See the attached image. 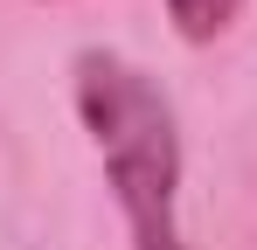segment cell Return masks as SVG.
Segmentation results:
<instances>
[{
    "label": "cell",
    "instance_id": "cell-3",
    "mask_svg": "<svg viewBox=\"0 0 257 250\" xmlns=\"http://www.w3.org/2000/svg\"><path fill=\"white\" fill-rule=\"evenodd\" d=\"M35 7H63V0H35Z\"/></svg>",
    "mask_w": 257,
    "mask_h": 250
},
{
    "label": "cell",
    "instance_id": "cell-1",
    "mask_svg": "<svg viewBox=\"0 0 257 250\" xmlns=\"http://www.w3.org/2000/svg\"><path fill=\"white\" fill-rule=\"evenodd\" d=\"M70 104L90 132L104 188L125 215L132 250H188L181 236V125L153 70L118 49H77Z\"/></svg>",
    "mask_w": 257,
    "mask_h": 250
},
{
    "label": "cell",
    "instance_id": "cell-2",
    "mask_svg": "<svg viewBox=\"0 0 257 250\" xmlns=\"http://www.w3.org/2000/svg\"><path fill=\"white\" fill-rule=\"evenodd\" d=\"M243 7L250 0H167V21H174V35L188 49H209V42H222L243 21Z\"/></svg>",
    "mask_w": 257,
    "mask_h": 250
}]
</instances>
